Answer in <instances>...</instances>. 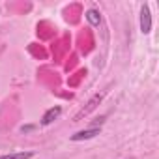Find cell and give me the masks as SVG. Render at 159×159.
Returning a JSON list of instances; mask_svg holds the SVG:
<instances>
[{"mask_svg": "<svg viewBox=\"0 0 159 159\" xmlns=\"http://www.w3.org/2000/svg\"><path fill=\"white\" fill-rule=\"evenodd\" d=\"M103 98H105V92H101V94H96L88 103H86V107L84 109H81V111H79L77 114H75V118H73V122H81L83 118H86L90 112H94L96 109H98V105L103 101Z\"/></svg>", "mask_w": 159, "mask_h": 159, "instance_id": "obj_1", "label": "cell"}, {"mask_svg": "<svg viewBox=\"0 0 159 159\" xmlns=\"http://www.w3.org/2000/svg\"><path fill=\"white\" fill-rule=\"evenodd\" d=\"M99 133H101V127H88V129L77 131L75 135H71V140H73V142H81V140H90V139L98 137Z\"/></svg>", "mask_w": 159, "mask_h": 159, "instance_id": "obj_3", "label": "cell"}, {"mask_svg": "<svg viewBox=\"0 0 159 159\" xmlns=\"http://www.w3.org/2000/svg\"><path fill=\"white\" fill-rule=\"evenodd\" d=\"M30 157H34V152H15V153L0 155V159H30Z\"/></svg>", "mask_w": 159, "mask_h": 159, "instance_id": "obj_6", "label": "cell"}, {"mask_svg": "<svg viewBox=\"0 0 159 159\" xmlns=\"http://www.w3.org/2000/svg\"><path fill=\"white\" fill-rule=\"evenodd\" d=\"M60 114H62V107L60 105H54V107L47 109L43 112V116H41V125H51L52 122H56L60 118Z\"/></svg>", "mask_w": 159, "mask_h": 159, "instance_id": "obj_4", "label": "cell"}, {"mask_svg": "<svg viewBox=\"0 0 159 159\" xmlns=\"http://www.w3.org/2000/svg\"><path fill=\"white\" fill-rule=\"evenodd\" d=\"M140 32L142 34H150L152 32V11L148 4L140 6Z\"/></svg>", "mask_w": 159, "mask_h": 159, "instance_id": "obj_2", "label": "cell"}, {"mask_svg": "<svg viewBox=\"0 0 159 159\" xmlns=\"http://www.w3.org/2000/svg\"><path fill=\"white\" fill-rule=\"evenodd\" d=\"M84 17H86V21H88L92 26H99V25H101V13H99L98 10H88Z\"/></svg>", "mask_w": 159, "mask_h": 159, "instance_id": "obj_5", "label": "cell"}]
</instances>
